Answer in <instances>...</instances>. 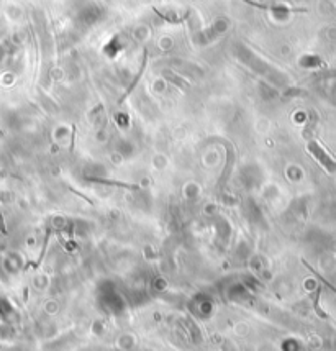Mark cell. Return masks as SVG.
Listing matches in <instances>:
<instances>
[{
	"mask_svg": "<svg viewBox=\"0 0 336 351\" xmlns=\"http://www.w3.org/2000/svg\"><path fill=\"white\" fill-rule=\"evenodd\" d=\"M74 136H76V125L72 127V141H71V151H74Z\"/></svg>",
	"mask_w": 336,
	"mask_h": 351,
	"instance_id": "cell-5",
	"label": "cell"
},
{
	"mask_svg": "<svg viewBox=\"0 0 336 351\" xmlns=\"http://www.w3.org/2000/svg\"><path fill=\"white\" fill-rule=\"evenodd\" d=\"M90 181H95V183H100V184H110V186L127 187V189H138V186H135V184H123V183H117V181H105V179H90Z\"/></svg>",
	"mask_w": 336,
	"mask_h": 351,
	"instance_id": "cell-4",
	"label": "cell"
},
{
	"mask_svg": "<svg viewBox=\"0 0 336 351\" xmlns=\"http://www.w3.org/2000/svg\"><path fill=\"white\" fill-rule=\"evenodd\" d=\"M163 76L167 79V80H172V82L174 84H176L177 87H180V89H187V87H189V84L187 82H185V80L184 79H179L177 76H176V74H172L171 71H167V72H164L163 74Z\"/></svg>",
	"mask_w": 336,
	"mask_h": 351,
	"instance_id": "cell-3",
	"label": "cell"
},
{
	"mask_svg": "<svg viewBox=\"0 0 336 351\" xmlns=\"http://www.w3.org/2000/svg\"><path fill=\"white\" fill-rule=\"evenodd\" d=\"M146 64H148V51L145 49V51H143V59H141V67L138 69V74H136V76L133 77V80H132V84L128 85V89L125 91V94H123V96L120 97V100H118V104H122L123 100H125L130 94L133 92V89L136 85H138V82L141 80V77H143V74H145V71H146Z\"/></svg>",
	"mask_w": 336,
	"mask_h": 351,
	"instance_id": "cell-2",
	"label": "cell"
},
{
	"mask_svg": "<svg viewBox=\"0 0 336 351\" xmlns=\"http://www.w3.org/2000/svg\"><path fill=\"white\" fill-rule=\"evenodd\" d=\"M307 148H308V151L312 153L316 159H318V162H320V164H321L323 167L326 169L328 172H336V162L325 153V149H323V148L318 145V143L312 140V141L308 143Z\"/></svg>",
	"mask_w": 336,
	"mask_h": 351,
	"instance_id": "cell-1",
	"label": "cell"
}]
</instances>
